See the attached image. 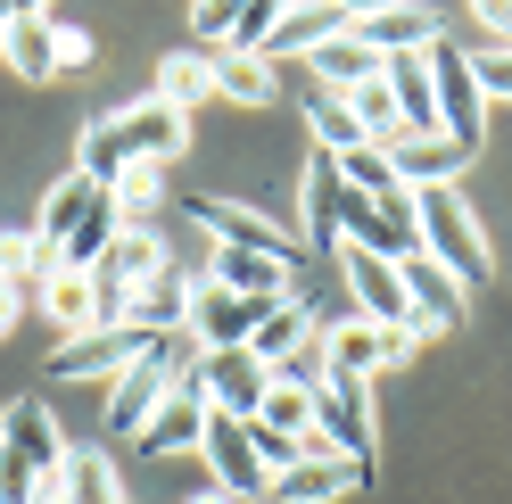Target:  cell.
Wrapping results in <instances>:
<instances>
[{
    "label": "cell",
    "instance_id": "cell-1",
    "mask_svg": "<svg viewBox=\"0 0 512 504\" xmlns=\"http://www.w3.org/2000/svg\"><path fill=\"white\" fill-rule=\"evenodd\" d=\"M413 232H422V257L446 265L471 290V281H488L496 273V248H488V224L463 207L455 182H438V191H413Z\"/></svg>",
    "mask_w": 512,
    "mask_h": 504
},
{
    "label": "cell",
    "instance_id": "cell-2",
    "mask_svg": "<svg viewBox=\"0 0 512 504\" xmlns=\"http://www.w3.org/2000/svg\"><path fill=\"white\" fill-rule=\"evenodd\" d=\"M190 356H199V348H190V331H174V339H149V356H141L133 372H116V381H108L100 422H108L116 438H141V422H149L157 405L174 397V381L190 372Z\"/></svg>",
    "mask_w": 512,
    "mask_h": 504
},
{
    "label": "cell",
    "instance_id": "cell-3",
    "mask_svg": "<svg viewBox=\"0 0 512 504\" xmlns=\"http://www.w3.org/2000/svg\"><path fill=\"white\" fill-rule=\"evenodd\" d=\"M430 91H438V141L479 157V141H488V100H479V75H471V50H463L455 25L430 42Z\"/></svg>",
    "mask_w": 512,
    "mask_h": 504
},
{
    "label": "cell",
    "instance_id": "cell-4",
    "mask_svg": "<svg viewBox=\"0 0 512 504\" xmlns=\"http://www.w3.org/2000/svg\"><path fill=\"white\" fill-rule=\"evenodd\" d=\"M372 438H380V414H372V381H347L331 372L314 389V430H306V455H347L372 471Z\"/></svg>",
    "mask_w": 512,
    "mask_h": 504
},
{
    "label": "cell",
    "instance_id": "cell-5",
    "mask_svg": "<svg viewBox=\"0 0 512 504\" xmlns=\"http://www.w3.org/2000/svg\"><path fill=\"white\" fill-rule=\"evenodd\" d=\"M314 339H323V364L347 372V381H372V372H389V364H405L422 348L413 331H389V323H372V314H339V323H323Z\"/></svg>",
    "mask_w": 512,
    "mask_h": 504
},
{
    "label": "cell",
    "instance_id": "cell-6",
    "mask_svg": "<svg viewBox=\"0 0 512 504\" xmlns=\"http://www.w3.org/2000/svg\"><path fill=\"white\" fill-rule=\"evenodd\" d=\"M141 356H149V339L133 323H100V331L50 348V381H116V372H133Z\"/></svg>",
    "mask_w": 512,
    "mask_h": 504
},
{
    "label": "cell",
    "instance_id": "cell-7",
    "mask_svg": "<svg viewBox=\"0 0 512 504\" xmlns=\"http://www.w3.org/2000/svg\"><path fill=\"white\" fill-rule=\"evenodd\" d=\"M397 281H405V314H413V339H438V331H463V306H471V290L446 265H430L422 248L397 265Z\"/></svg>",
    "mask_w": 512,
    "mask_h": 504
},
{
    "label": "cell",
    "instance_id": "cell-8",
    "mask_svg": "<svg viewBox=\"0 0 512 504\" xmlns=\"http://www.w3.org/2000/svg\"><path fill=\"white\" fill-rule=\"evenodd\" d=\"M190 381L207 389V405H215L223 422H256V405H265L273 372L256 364L248 348H223V356H190Z\"/></svg>",
    "mask_w": 512,
    "mask_h": 504
},
{
    "label": "cell",
    "instance_id": "cell-9",
    "mask_svg": "<svg viewBox=\"0 0 512 504\" xmlns=\"http://www.w3.org/2000/svg\"><path fill=\"white\" fill-rule=\"evenodd\" d=\"M199 455H207V488H223V496H240V504H265V463H256V447H248V422H223V414H207V438H199Z\"/></svg>",
    "mask_w": 512,
    "mask_h": 504
},
{
    "label": "cell",
    "instance_id": "cell-10",
    "mask_svg": "<svg viewBox=\"0 0 512 504\" xmlns=\"http://www.w3.org/2000/svg\"><path fill=\"white\" fill-rule=\"evenodd\" d=\"M0 447H9L17 463H34L42 471V480H58V471H67V430H58V414H50V405L42 397H9V405H0Z\"/></svg>",
    "mask_w": 512,
    "mask_h": 504
},
{
    "label": "cell",
    "instance_id": "cell-11",
    "mask_svg": "<svg viewBox=\"0 0 512 504\" xmlns=\"http://www.w3.org/2000/svg\"><path fill=\"white\" fill-rule=\"evenodd\" d=\"M199 281H207V273H182V265H166L157 281H141V290H124V323H133L141 339H174V331H190V306H199Z\"/></svg>",
    "mask_w": 512,
    "mask_h": 504
},
{
    "label": "cell",
    "instance_id": "cell-12",
    "mask_svg": "<svg viewBox=\"0 0 512 504\" xmlns=\"http://www.w3.org/2000/svg\"><path fill=\"white\" fill-rule=\"evenodd\" d=\"M0 67L25 83H58V9H9L0 17Z\"/></svg>",
    "mask_w": 512,
    "mask_h": 504
},
{
    "label": "cell",
    "instance_id": "cell-13",
    "mask_svg": "<svg viewBox=\"0 0 512 504\" xmlns=\"http://www.w3.org/2000/svg\"><path fill=\"white\" fill-rule=\"evenodd\" d=\"M190 215H199V232L215 248H248V257H298V240L273 224V215H256L240 199H190Z\"/></svg>",
    "mask_w": 512,
    "mask_h": 504
},
{
    "label": "cell",
    "instance_id": "cell-14",
    "mask_svg": "<svg viewBox=\"0 0 512 504\" xmlns=\"http://www.w3.org/2000/svg\"><path fill=\"white\" fill-rule=\"evenodd\" d=\"M166 265H174V257H166V240H157V224H124V232L108 240V257H100V273H91V281H100V298L124 314V290L157 281Z\"/></svg>",
    "mask_w": 512,
    "mask_h": 504
},
{
    "label": "cell",
    "instance_id": "cell-15",
    "mask_svg": "<svg viewBox=\"0 0 512 504\" xmlns=\"http://www.w3.org/2000/svg\"><path fill=\"white\" fill-rule=\"evenodd\" d=\"M207 414H215V405H207V389L182 372V381H174V397H166V405H157V414L141 422V438H133V447H141V455H199Z\"/></svg>",
    "mask_w": 512,
    "mask_h": 504
},
{
    "label": "cell",
    "instance_id": "cell-16",
    "mask_svg": "<svg viewBox=\"0 0 512 504\" xmlns=\"http://www.w3.org/2000/svg\"><path fill=\"white\" fill-rule=\"evenodd\" d=\"M347 34L372 42L380 58H422L446 34V17L438 9H347Z\"/></svg>",
    "mask_w": 512,
    "mask_h": 504
},
{
    "label": "cell",
    "instance_id": "cell-17",
    "mask_svg": "<svg viewBox=\"0 0 512 504\" xmlns=\"http://www.w3.org/2000/svg\"><path fill=\"white\" fill-rule=\"evenodd\" d=\"M116 133H124V149H133V166H166V157H182V149H190V116H182V108H166V100L149 91V100L116 108Z\"/></svg>",
    "mask_w": 512,
    "mask_h": 504
},
{
    "label": "cell",
    "instance_id": "cell-18",
    "mask_svg": "<svg viewBox=\"0 0 512 504\" xmlns=\"http://www.w3.org/2000/svg\"><path fill=\"white\" fill-rule=\"evenodd\" d=\"M100 199H108V191H100L91 174H75V166H67V174H58L50 191H42V207H34V248H42L50 265H58V248L75 240V224H83V215L100 207Z\"/></svg>",
    "mask_w": 512,
    "mask_h": 504
},
{
    "label": "cell",
    "instance_id": "cell-19",
    "mask_svg": "<svg viewBox=\"0 0 512 504\" xmlns=\"http://www.w3.org/2000/svg\"><path fill=\"white\" fill-rule=\"evenodd\" d=\"M347 34V9H331V0H298V9H281L273 17V34H265V67H281V58H314L323 42H339Z\"/></svg>",
    "mask_w": 512,
    "mask_h": 504
},
{
    "label": "cell",
    "instance_id": "cell-20",
    "mask_svg": "<svg viewBox=\"0 0 512 504\" xmlns=\"http://www.w3.org/2000/svg\"><path fill=\"white\" fill-rule=\"evenodd\" d=\"M372 480L364 463H347V455H306L298 471H281V480L265 488V504H339V496H356Z\"/></svg>",
    "mask_w": 512,
    "mask_h": 504
},
{
    "label": "cell",
    "instance_id": "cell-21",
    "mask_svg": "<svg viewBox=\"0 0 512 504\" xmlns=\"http://www.w3.org/2000/svg\"><path fill=\"white\" fill-rule=\"evenodd\" d=\"M339 273H347V290H356V314H372V323H389V331H413V314H405V281H397V265H380V257H364V248H339Z\"/></svg>",
    "mask_w": 512,
    "mask_h": 504
},
{
    "label": "cell",
    "instance_id": "cell-22",
    "mask_svg": "<svg viewBox=\"0 0 512 504\" xmlns=\"http://www.w3.org/2000/svg\"><path fill=\"white\" fill-rule=\"evenodd\" d=\"M380 83H389V100H397V124H405V141H438V91H430V50H422V58H389V67H380Z\"/></svg>",
    "mask_w": 512,
    "mask_h": 504
},
{
    "label": "cell",
    "instance_id": "cell-23",
    "mask_svg": "<svg viewBox=\"0 0 512 504\" xmlns=\"http://www.w3.org/2000/svg\"><path fill=\"white\" fill-rule=\"evenodd\" d=\"M314 331H323V323H314V306H306V298H281V306H265V314H256V331H248V356L273 372V364H290V356L306 348Z\"/></svg>",
    "mask_w": 512,
    "mask_h": 504
},
{
    "label": "cell",
    "instance_id": "cell-24",
    "mask_svg": "<svg viewBox=\"0 0 512 504\" xmlns=\"http://www.w3.org/2000/svg\"><path fill=\"white\" fill-rule=\"evenodd\" d=\"M306 67H314V91H331V100H347V91L380 83V67H389V58H380L372 42H356V34H339V42H323V50H314Z\"/></svg>",
    "mask_w": 512,
    "mask_h": 504
},
{
    "label": "cell",
    "instance_id": "cell-25",
    "mask_svg": "<svg viewBox=\"0 0 512 504\" xmlns=\"http://www.w3.org/2000/svg\"><path fill=\"white\" fill-rule=\"evenodd\" d=\"M42 314L58 323V339H83V331H100V323H108V314H100V281L58 265V273L42 281Z\"/></svg>",
    "mask_w": 512,
    "mask_h": 504
},
{
    "label": "cell",
    "instance_id": "cell-26",
    "mask_svg": "<svg viewBox=\"0 0 512 504\" xmlns=\"http://www.w3.org/2000/svg\"><path fill=\"white\" fill-rule=\"evenodd\" d=\"M339 199H347L339 157L314 149L306 157V248H323V257H339Z\"/></svg>",
    "mask_w": 512,
    "mask_h": 504
},
{
    "label": "cell",
    "instance_id": "cell-27",
    "mask_svg": "<svg viewBox=\"0 0 512 504\" xmlns=\"http://www.w3.org/2000/svg\"><path fill=\"white\" fill-rule=\"evenodd\" d=\"M389 166H397L405 191H438V182H455L471 157H463L455 141H389Z\"/></svg>",
    "mask_w": 512,
    "mask_h": 504
},
{
    "label": "cell",
    "instance_id": "cell-28",
    "mask_svg": "<svg viewBox=\"0 0 512 504\" xmlns=\"http://www.w3.org/2000/svg\"><path fill=\"white\" fill-rule=\"evenodd\" d=\"M157 100H166V108H199V100H215V58L207 50H166V58H157Z\"/></svg>",
    "mask_w": 512,
    "mask_h": 504
},
{
    "label": "cell",
    "instance_id": "cell-29",
    "mask_svg": "<svg viewBox=\"0 0 512 504\" xmlns=\"http://www.w3.org/2000/svg\"><path fill=\"white\" fill-rule=\"evenodd\" d=\"M124 166H133V149H124L116 116H91V124H83V141H75V174H91L100 191H116V182H124Z\"/></svg>",
    "mask_w": 512,
    "mask_h": 504
},
{
    "label": "cell",
    "instance_id": "cell-30",
    "mask_svg": "<svg viewBox=\"0 0 512 504\" xmlns=\"http://www.w3.org/2000/svg\"><path fill=\"white\" fill-rule=\"evenodd\" d=\"M116 232H124V215H116V199H100V207L75 224V240L58 248V265H67V273H100V257H108V240H116Z\"/></svg>",
    "mask_w": 512,
    "mask_h": 504
},
{
    "label": "cell",
    "instance_id": "cell-31",
    "mask_svg": "<svg viewBox=\"0 0 512 504\" xmlns=\"http://www.w3.org/2000/svg\"><path fill=\"white\" fill-rule=\"evenodd\" d=\"M67 504H124V480L100 447H75L67 455Z\"/></svg>",
    "mask_w": 512,
    "mask_h": 504
},
{
    "label": "cell",
    "instance_id": "cell-32",
    "mask_svg": "<svg viewBox=\"0 0 512 504\" xmlns=\"http://www.w3.org/2000/svg\"><path fill=\"white\" fill-rule=\"evenodd\" d=\"M215 100L273 108V67H265V58H215Z\"/></svg>",
    "mask_w": 512,
    "mask_h": 504
},
{
    "label": "cell",
    "instance_id": "cell-33",
    "mask_svg": "<svg viewBox=\"0 0 512 504\" xmlns=\"http://www.w3.org/2000/svg\"><path fill=\"white\" fill-rule=\"evenodd\" d=\"M306 124L323 133V157H347V149H364V124L347 116V100H331V91H306Z\"/></svg>",
    "mask_w": 512,
    "mask_h": 504
},
{
    "label": "cell",
    "instance_id": "cell-34",
    "mask_svg": "<svg viewBox=\"0 0 512 504\" xmlns=\"http://www.w3.org/2000/svg\"><path fill=\"white\" fill-rule=\"evenodd\" d=\"M339 174H347V191H364V199H397V191H405V182H397V166H389V149H380V141L347 149V157H339Z\"/></svg>",
    "mask_w": 512,
    "mask_h": 504
},
{
    "label": "cell",
    "instance_id": "cell-35",
    "mask_svg": "<svg viewBox=\"0 0 512 504\" xmlns=\"http://www.w3.org/2000/svg\"><path fill=\"white\" fill-rule=\"evenodd\" d=\"M347 116L364 124V141H405V124H397V100H389V83H364V91H347Z\"/></svg>",
    "mask_w": 512,
    "mask_h": 504
},
{
    "label": "cell",
    "instance_id": "cell-36",
    "mask_svg": "<svg viewBox=\"0 0 512 504\" xmlns=\"http://www.w3.org/2000/svg\"><path fill=\"white\" fill-rule=\"evenodd\" d=\"M248 447H256V463H265V480H281V471H298V463H306V438H298V430H265V422H248Z\"/></svg>",
    "mask_w": 512,
    "mask_h": 504
},
{
    "label": "cell",
    "instance_id": "cell-37",
    "mask_svg": "<svg viewBox=\"0 0 512 504\" xmlns=\"http://www.w3.org/2000/svg\"><path fill=\"white\" fill-rule=\"evenodd\" d=\"M256 422H265V430H298V438H306V430H314V397L273 381V389H265V405H256Z\"/></svg>",
    "mask_w": 512,
    "mask_h": 504
},
{
    "label": "cell",
    "instance_id": "cell-38",
    "mask_svg": "<svg viewBox=\"0 0 512 504\" xmlns=\"http://www.w3.org/2000/svg\"><path fill=\"white\" fill-rule=\"evenodd\" d=\"M232 17H240V0H207V9H190V42H199L207 58L232 50Z\"/></svg>",
    "mask_w": 512,
    "mask_h": 504
},
{
    "label": "cell",
    "instance_id": "cell-39",
    "mask_svg": "<svg viewBox=\"0 0 512 504\" xmlns=\"http://www.w3.org/2000/svg\"><path fill=\"white\" fill-rule=\"evenodd\" d=\"M273 0H240V17H232V50H223V58H256V50H265V34H273Z\"/></svg>",
    "mask_w": 512,
    "mask_h": 504
},
{
    "label": "cell",
    "instance_id": "cell-40",
    "mask_svg": "<svg viewBox=\"0 0 512 504\" xmlns=\"http://www.w3.org/2000/svg\"><path fill=\"white\" fill-rule=\"evenodd\" d=\"M273 381H281V389H306V397H314V389L331 381V364H323V339H306V348H298L290 364H273Z\"/></svg>",
    "mask_w": 512,
    "mask_h": 504
},
{
    "label": "cell",
    "instance_id": "cell-41",
    "mask_svg": "<svg viewBox=\"0 0 512 504\" xmlns=\"http://www.w3.org/2000/svg\"><path fill=\"white\" fill-rule=\"evenodd\" d=\"M471 75H479V100H512V50H471Z\"/></svg>",
    "mask_w": 512,
    "mask_h": 504
},
{
    "label": "cell",
    "instance_id": "cell-42",
    "mask_svg": "<svg viewBox=\"0 0 512 504\" xmlns=\"http://www.w3.org/2000/svg\"><path fill=\"white\" fill-rule=\"evenodd\" d=\"M34 488H42V471L17 463L9 447H0V504H34Z\"/></svg>",
    "mask_w": 512,
    "mask_h": 504
},
{
    "label": "cell",
    "instance_id": "cell-43",
    "mask_svg": "<svg viewBox=\"0 0 512 504\" xmlns=\"http://www.w3.org/2000/svg\"><path fill=\"white\" fill-rule=\"evenodd\" d=\"M83 58H91V34H83V25H67V17H58V75H67V67H83Z\"/></svg>",
    "mask_w": 512,
    "mask_h": 504
},
{
    "label": "cell",
    "instance_id": "cell-44",
    "mask_svg": "<svg viewBox=\"0 0 512 504\" xmlns=\"http://www.w3.org/2000/svg\"><path fill=\"white\" fill-rule=\"evenodd\" d=\"M17 314H25V290H9V281H0V339L17 331Z\"/></svg>",
    "mask_w": 512,
    "mask_h": 504
},
{
    "label": "cell",
    "instance_id": "cell-45",
    "mask_svg": "<svg viewBox=\"0 0 512 504\" xmlns=\"http://www.w3.org/2000/svg\"><path fill=\"white\" fill-rule=\"evenodd\" d=\"M190 504H240V496H223V488H199V496H190Z\"/></svg>",
    "mask_w": 512,
    "mask_h": 504
},
{
    "label": "cell",
    "instance_id": "cell-46",
    "mask_svg": "<svg viewBox=\"0 0 512 504\" xmlns=\"http://www.w3.org/2000/svg\"><path fill=\"white\" fill-rule=\"evenodd\" d=\"M0 281H9V232H0Z\"/></svg>",
    "mask_w": 512,
    "mask_h": 504
},
{
    "label": "cell",
    "instance_id": "cell-47",
    "mask_svg": "<svg viewBox=\"0 0 512 504\" xmlns=\"http://www.w3.org/2000/svg\"><path fill=\"white\" fill-rule=\"evenodd\" d=\"M0 17H9V9H0Z\"/></svg>",
    "mask_w": 512,
    "mask_h": 504
}]
</instances>
